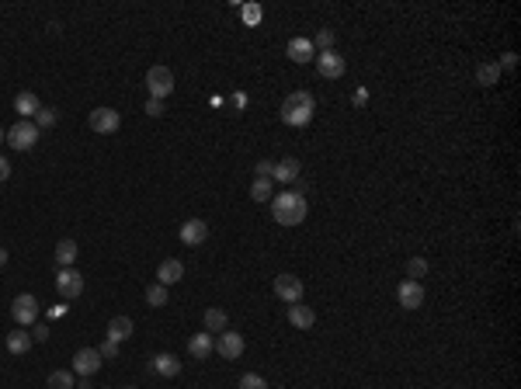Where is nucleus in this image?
Returning <instances> with one entry per match:
<instances>
[{"label":"nucleus","mask_w":521,"mask_h":389,"mask_svg":"<svg viewBox=\"0 0 521 389\" xmlns=\"http://www.w3.org/2000/svg\"><path fill=\"white\" fill-rule=\"evenodd\" d=\"M205 240H209V223L205 219H188L181 226V243L185 247H202Z\"/></svg>","instance_id":"obj_14"},{"label":"nucleus","mask_w":521,"mask_h":389,"mask_svg":"<svg viewBox=\"0 0 521 389\" xmlns=\"http://www.w3.org/2000/svg\"><path fill=\"white\" fill-rule=\"evenodd\" d=\"M313 45H317L320 53L334 49V28H320V32H317V38H313Z\"/></svg>","instance_id":"obj_31"},{"label":"nucleus","mask_w":521,"mask_h":389,"mask_svg":"<svg viewBox=\"0 0 521 389\" xmlns=\"http://www.w3.org/2000/svg\"><path fill=\"white\" fill-rule=\"evenodd\" d=\"M38 108H42V101H38L35 91H21V94L14 97V111H18L21 122H32L35 115H38Z\"/></svg>","instance_id":"obj_15"},{"label":"nucleus","mask_w":521,"mask_h":389,"mask_svg":"<svg viewBox=\"0 0 521 389\" xmlns=\"http://www.w3.org/2000/svg\"><path fill=\"white\" fill-rule=\"evenodd\" d=\"M38 136H42V132L35 129V122H18V126L7 129V146L18 150V153H28L35 143H38Z\"/></svg>","instance_id":"obj_5"},{"label":"nucleus","mask_w":521,"mask_h":389,"mask_svg":"<svg viewBox=\"0 0 521 389\" xmlns=\"http://www.w3.org/2000/svg\"><path fill=\"white\" fill-rule=\"evenodd\" d=\"M32 341H38V344H42V341H49V327H45V324L32 327Z\"/></svg>","instance_id":"obj_36"},{"label":"nucleus","mask_w":521,"mask_h":389,"mask_svg":"<svg viewBox=\"0 0 521 389\" xmlns=\"http://www.w3.org/2000/svg\"><path fill=\"white\" fill-rule=\"evenodd\" d=\"M11 317L18 320V327H35L38 320V299H35L32 292H21V295H14V302H11Z\"/></svg>","instance_id":"obj_4"},{"label":"nucleus","mask_w":521,"mask_h":389,"mask_svg":"<svg viewBox=\"0 0 521 389\" xmlns=\"http://www.w3.org/2000/svg\"><path fill=\"white\" fill-rule=\"evenodd\" d=\"M98 355H101V358H119V344L104 337V344H101V348H98Z\"/></svg>","instance_id":"obj_34"},{"label":"nucleus","mask_w":521,"mask_h":389,"mask_svg":"<svg viewBox=\"0 0 521 389\" xmlns=\"http://www.w3.org/2000/svg\"><path fill=\"white\" fill-rule=\"evenodd\" d=\"M396 299H400L403 309H417V306H424V285L421 282H414V278H407V282H400Z\"/></svg>","instance_id":"obj_12"},{"label":"nucleus","mask_w":521,"mask_h":389,"mask_svg":"<svg viewBox=\"0 0 521 389\" xmlns=\"http://www.w3.org/2000/svg\"><path fill=\"white\" fill-rule=\"evenodd\" d=\"M129 337H132V320L129 317H115V320L108 324V341L122 344V341H129Z\"/></svg>","instance_id":"obj_24"},{"label":"nucleus","mask_w":521,"mask_h":389,"mask_svg":"<svg viewBox=\"0 0 521 389\" xmlns=\"http://www.w3.org/2000/svg\"><path fill=\"white\" fill-rule=\"evenodd\" d=\"M87 126L98 132V136H115V132L122 129V115H119L115 108H104V104H101V108H94V111H91Z\"/></svg>","instance_id":"obj_6"},{"label":"nucleus","mask_w":521,"mask_h":389,"mask_svg":"<svg viewBox=\"0 0 521 389\" xmlns=\"http://www.w3.org/2000/svg\"><path fill=\"white\" fill-rule=\"evenodd\" d=\"M243 334H236V330H223L219 337H216V351L226 358V361H233V358H240L243 355Z\"/></svg>","instance_id":"obj_11"},{"label":"nucleus","mask_w":521,"mask_h":389,"mask_svg":"<svg viewBox=\"0 0 521 389\" xmlns=\"http://www.w3.org/2000/svg\"><path fill=\"white\" fill-rule=\"evenodd\" d=\"M0 143H7V129L4 126H0Z\"/></svg>","instance_id":"obj_40"},{"label":"nucleus","mask_w":521,"mask_h":389,"mask_svg":"<svg viewBox=\"0 0 521 389\" xmlns=\"http://www.w3.org/2000/svg\"><path fill=\"white\" fill-rule=\"evenodd\" d=\"M216 351V341H212V334H192V341H188V355L195 358V361H205V358Z\"/></svg>","instance_id":"obj_19"},{"label":"nucleus","mask_w":521,"mask_h":389,"mask_svg":"<svg viewBox=\"0 0 521 389\" xmlns=\"http://www.w3.org/2000/svg\"><path fill=\"white\" fill-rule=\"evenodd\" d=\"M126 389H136V386H126Z\"/></svg>","instance_id":"obj_41"},{"label":"nucleus","mask_w":521,"mask_h":389,"mask_svg":"<svg viewBox=\"0 0 521 389\" xmlns=\"http://www.w3.org/2000/svg\"><path fill=\"white\" fill-rule=\"evenodd\" d=\"M313 111H317V101L309 91H292V94L282 101V122L285 126H292V129H302V126H309L313 122Z\"/></svg>","instance_id":"obj_2"},{"label":"nucleus","mask_w":521,"mask_h":389,"mask_svg":"<svg viewBox=\"0 0 521 389\" xmlns=\"http://www.w3.org/2000/svg\"><path fill=\"white\" fill-rule=\"evenodd\" d=\"M108 389H111V386H108Z\"/></svg>","instance_id":"obj_42"},{"label":"nucleus","mask_w":521,"mask_h":389,"mask_svg":"<svg viewBox=\"0 0 521 389\" xmlns=\"http://www.w3.org/2000/svg\"><path fill=\"white\" fill-rule=\"evenodd\" d=\"M146 302H150V306H167V285H160V282L150 285V289H146Z\"/></svg>","instance_id":"obj_29"},{"label":"nucleus","mask_w":521,"mask_h":389,"mask_svg":"<svg viewBox=\"0 0 521 389\" xmlns=\"http://www.w3.org/2000/svg\"><path fill=\"white\" fill-rule=\"evenodd\" d=\"M299 170H302V163L295 160V157H285V160L275 163V170H271V181L292 185V181H299Z\"/></svg>","instance_id":"obj_17"},{"label":"nucleus","mask_w":521,"mask_h":389,"mask_svg":"<svg viewBox=\"0 0 521 389\" xmlns=\"http://www.w3.org/2000/svg\"><path fill=\"white\" fill-rule=\"evenodd\" d=\"M317 73L320 77H327V80H337V77H344V70H348V63H344V56L337 53V49H327V53H317Z\"/></svg>","instance_id":"obj_8"},{"label":"nucleus","mask_w":521,"mask_h":389,"mask_svg":"<svg viewBox=\"0 0 521 389\" xmlns=\"http://www.w3.org/2000/svg\"><path fill=\"white\" fill-rule=\"evenodd\" d=\"M153 372L163 376V379L181 376V358H177V355H157V358H153Z\"/></svg>","instance_id":"obj_21"},{"label":"nucleus","mask_w":521,"mask_h":389,"mask_svg":"<svg viewBox=\"0 0 521 389\" xmlns=\"http://www.w3.org/2000/svg\"><path fill=\"white\" fill-rule=\"evenodd\" d=\"M181 278H185V264H181V261H177V258L160 261V268H157V282H160V285L170 289V285H177Z\"/></svg>","instance_id":"obj_16"},{"label":"nucleus","mask_w":521,"mask_h":389,"mask_svg":"<svg viewBox=\"0 0 521 389\" xmlns=\"http://www.w3.org/2000/svg\"><path fill=\"white\" fill-rule=\"evenodd\" d=\"M306 212H309V202L302 192H278L271 198V216L278 226H299L306 223Z\"/></svg>","instance_id":"obj_1"},{"label":"nucleus","mask_w":521,"mask_h":389,"mask_svg":"<svg viewBox=\"0 0 521 389\" xmlns=\"http://www.w3.org/2000/svg\"><path fill=\"white\" fill-rule=\"evenodd\" d=\"M146 91H150V97H157V101H167V97L174 94V73L167 66H150L146 70Z\"/></svg>","instance_id":"obj_3"},{"label":"nucleus","mask_w":521,"mask_h":389,"mask_svg":"<svg viewBox=\"0 0 521 389\" xmlns=\"http://www.w3.org/2000/svg\"><path fill=\"white\" fill-rule=\"evenodd\" d=\"M251 198H254V202H271V198H275V181H271V177H254Z\"/></svg>","instance_id":"obj_25"},{"label":"nucleus","mask_w":521,"mask_h":389,"mask_svg":"<svg viewBox=\"0 0 521 389\" xmlns=\"http://www.w3.org/2000/svg\"><path fill=\"white\" fill-rule=\"evenodd\" d=\"M240 389H268V383L254 372H247V376H240Z\"/></svg>","instance_id":"obj_32"},{"label":"nucleus","mask_w":521,"mask_h":389,"mask_svg":"<svg viewBox=\"0 0 521 389\" xmlns=\"http://www.w3.org/2000/svg\"><path fill=\"white\" fill-rule=\"evenodd\" d=\"M77 254H80L77 240H60V243H56V268H73V264H77Z\"/></svg>","instance_id":"obj_22"},{"label":"nucleus","mask_w":521,"mask_h":389,"mask_svg":"<svg viewBox=\"0 0 521 389\" xmlns=\"http://www.w3.org/2000/svg\"><path fill=\"white\" fill-rule=\"evenodd\" d=\"M271 170H275V160H258V167H254L258 177H271Z\"/></svg>","instance_id":"obj_35"},{"label":"nucleus","mask_w":521,"mask_h":389,"mask_svg":"<svg viewBox=\"0 0 521 389\" xmlns=\"http://www.w3.org/2000/svg\"><path fill=\"white\" fill-rule=\"evenodd\" d=\"M49 389H77V376L66 372V368H56V372L49 376Z\"/></svg>","instance_id":"obj_27"},{"label":"nucleus","mask_w":521,"mask_h":389,"mask_svg":"<svg viewBox=\"0 0 521 389\" xmlns=\"http://www.w3.org/2000/svg\"><path fill=\"white\" fill-rule=\"evenodd\" d=\"M223 330H229L226 309H219V306L205 309V334H223Z\"/></svg>","instance_id":"obj_23"},{"label":"nucleus","mask_w":521,"mask_h":389,"mask_svg":"<svg viewBox=\"0 0 521 389\" xmlns=\"http://www.w3.org/2000/svg\"><path fill=\"white\" fill-rule=\"evenodd\" d=\"M407 275H410L414 282H421L424 275H427V261H424V258H410V261H407Z\"/></svg>","instance_id":"obj_30"},{"label":"nucleus","mask_w":521,"mask_h":389,"mask_svg":"<svg viewBox=\"0 0 521 389\" xmlns=\"http://www.w3.org/2000/svg\"><path fill=\"white\" fill-rule=\"evenodd\" d=\"M56 292L63 299H77L84 292V275L77 268H56Z\"/></svg>","instance_id":"obj_9"},{"label":"nucleus","mask_w":521,"mask_h":389,"mask_svg":"<svg viewBox=\"0 0 521 389\" xmlns=\"http://www.w3.org/2000/svg\"><path fill=\"white\" fill-rule=\"evenodd\" d=\"M56 119H60V111H56V108H38V115H35L32 122H35V129L42 132V129H53V126H56Z\"/></svg>","instance_id":"obj_28"},{"label":"nucleus","mask_w":521,"mask_h":389,"mask_svg":"<svg viewBox=\"0 0 521 389\" xmlns=\"http://www.w3.org/2000/svg\"><path fill=\"white\" fill-rule=\"evenodd\" d=\"M285 53H289L292 63H313V60H317V45H313V38H306V35H295Z\"/></svg>","instance_id":"obj_13"},{"label":"nucleus","mask_w":521,"mask_h":389,"mask_svg":"<svg viewBox=\"0 0 521 389\" xmlns=\"http://www.w3.org/2000/svg\"><path fill=\"white\" fill-rule=\"evenodd\" d=\"M275 295H278L282 302H289V306H292V302H302V278H295L289 271L278 275V278H275Z\"/></svg>","instance_id":"obj_10"},{"label":"nucleus","mask_w":521,"mask_h":389,"mask_svg":"<svg viewBox=\"0 0 521 389\" xmlns=\"http://www.w3.org/2000/svg\"><path fill=\"white\" fill-rule=\"evenodd\" d=\"M243 21H247V25L260 21V7H243Z\"/></svg>","instance_id":"obj_37"},{"label":"nucleus","mask_w":521,"mask_h":389,"mask_svg":"<svg viewBox=\"0 0 521 389\" xmlns=\"http://www.w3.org/2000/svg\"><path fill=\"white\" fill-rule=\"evenodd\" d=\"M497 80H500V63H480L476 84H480V87H493Z\"/></svg>","instance_id":"obj_26"},{"label":"nucleus","mask_w":521,"mask_h":389,"mask_svg":"<svg viewBox=\"0 0 521 389\" xmlns=\"http://www.w3.org/2000/svg\"><path fill=\"white\" fill-rule=\"evenodd\" d=\"M7 177H11V160L0 157V181H7Z\"/></svg>","instance_id":"obj_38"},{"label":"nucleus","mask_w":521,"mask_h":389,"mask_svg":"<svg viewBox=\"0 0 521 389\" xmlns=\"http://www.w3.org/2000/svg\"><path fill=\"white\" fill-rule=\"evenodd\" d=\"M163 111H167V104H163V101H157V97H150V101H146V115H150V119H160Z\"/></svg>","instance_id":"obj_33"},{"label":"nucleus","mask_w":521,"mask_h":389,"mask_svg":"<svg viewBox=\"0 0 521 389\" xmlns=\"http://www.w3.org/2000/svg\"><path fill=\"white\" fill-rule=\"evenodd\" d=\"M7 258H11V254H7V251H4V247H0V268H4V264H7Z\"/></svg>","instance_id":"obj_39"},{"label":"nucleus","mask_w":521,"mask_h":389,"mask_svg":"<svg viewBox=\"0 0 521 389\" xmlns=\"http://www.w3.org/2000/svg\"><path fill=\"white\" fill-rule=\"evenodd\" d=\"M289 324H292L295 330H309V327L317 324L313 306H306V302H292V306H289Z\"/></svg>","instance_id":"obj_18"},{"label":"nucleus","mask_w":521,"mask_h":389,"mask_svg":"<svg viewBox=\"0 0 521 389\" xmlns=\"http://www.w3.org/2000/svg\"><path fill=\"white\" fill-rule=\"evenodd\" d=\"M101 361H104V358L98 355V348H80V351L73 355L70 372H73L77 379H91V376H94V372L101 368Z\"/></svg>","instance_id":"obj_7"},{"label":"nucleus","mask_w":521,"mask_h":389,"mask_svg":"<svg viewBox=\"0 0 521 389\" xmlns=\"http://www.w3.org/2000/svg\"><path fill=\"white\" fill-rule=\"evenodd\" d=\"M32 334H28V330H25V327H18V330H11V334H7V351H11V355H28V351H32Z\"/></svg>","instance_id":"obj_20"}]
</instances>
